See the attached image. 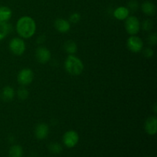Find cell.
<instances>
[{
  "label": "cell",
  "instance_id": "6da1fadb",
  "mask_svg": "<svg viewBox=\"0 0 157 157\" xmlns=\"http://www.w3.org/2000/svg\"><path fill=\"white\" fill-rule=\"evenodd\" d=\"M16 31L22 38H30L36 32V23L30 16H22L16 23Z\"/></svg>",
  "mask_w": 157,
  "mask_h": 157
},
{
  "label": "cell",
  "instance_id": "7a4b0ae2",
  "mask_svg": "<svg viewBox=\"0 0 157 157\" xmlns=\"http://www.w3.org/2000/svg\"><path fill=\"white\" fill-rule=\"evenodd\" d=\"M84 64L81 60L74 55H69L64 61V68L71 75H80L84 71Z\"/></svg>",
  "mask_w": 157,
  "mask_h": 157
},
{
  "label": "cell",
  "instance_id": "3957f363",
  "mask_svg": "<svg viewBox=\"0 0 157 157\" xmlns=\"http://www.w3.org/2000/svg\"><path fill=\"white\" fill-rule=\"evenodd\" d=\"M124 26L127 33L130 35H136L140 30V22L136 16H128L125 19Z\"/></svg>",
  "mask_w": 157,
  "mask_h": 157
},
{
  "label": "cell",
  "instance_id": "277c9868",
  "mask_svg": "<svg viewBox=\"0 0 157 157\" xmlns=\"http://www.w3.org/2000/svg\"><path fill=\"white\" fill-rule=\"evenodd\" d=\"M9 47L12 53L16 56L22 55L26 48L25 43L20 38H12L9 42Z\"/></svg>",
  "mask_w": 157,
  "mask_h": 157
},
{
  "label": "cell",
  "instance_id": "5b68a950",
  "mask_svg": "<svg viewBox=\"0 0 157 157\" xmlns=\"http://www.w3.org/2000/svg\"><path fill=\"white\" fill-rule=\"evenodd\" d=\"M127 47L133 53H139L144 48V41L136 35H131L127 41Z\"/></svg>",
  "mask_w": 157,
  "mask_h": 157
},
{
  "label": "cell",
  "instance_id": "8992f818",
  "mask_svg": "<svg viewBox=\"0 0 157 157\" xmlns=\"http://www.w3.org/2000/svg\"><path fill=\"white\" fill-rule=\"evenodd\" d=\"M63 143L67 148H73L79 141V135L75 130H68L63 135Z\"/></svg>",
  "mask_w": 157,
  "mask_h": 157
},
{
  "label": "cell",
  "instance_id": "52a82bcc",
  "mask_svg": "<svg viewBox=\"0 0 157 157\" xmlns=\"http://www.w3.org/2000/svg\"><path fill=\"white\" fill-rule=\"evenodd\" d=\"M34 73L30 68H24L18 73L17 80L21 86L29 85L33 81Z\"/></svg>",
  "mask_w": 157,
  "mask_h": 157
},
{
  "label": "cell",
  "instance_id": "ba28073f",
  "mask_svg": "<svg viewBox=\"0 0 157 157\" xmlns=\"http://www.w3.org/2000/svg\"><path fill=\"white\" fill-rule=\"evenodd\" d=\"M52 57L51 52L46 47L40 46L35 51V58L41 64H46L48 62Z\"/></svg>",
  "mask_w": 157,
  "mask_h": 157
},
{
  "label": "cell",
  "instance_id": "9c48e42d",
  "mask_svg": "<svg viewBox=\"0 0 157 157\" xmlns=\"http://www.w3.org/2000/svg\"><path fill=\"white\" fill-rule=\"evenodd\" d=\"M49 133V127L46 124L41 123L38 124L36 126L35 130V137L38 140H44L48 136Z\"/></svg>",
  "mask_w": 157,
  "mask_h": 157
},
{
  "label": "cell",
  "instance_id": "30bf717a",
  "mask_svg": "<svg viewBox=\"0 0 157 157\" xmlns=\"http://www.w3.org/2000/svg\"><path fill=\"white\" fill-rule=\"evenodd\" d=\"M157 119L155 116L150 117L147 119L145 122V130L149 135L153 136L156 133L157 131Z\"/></svg>",
  "mask_w": 157,
  "mask_h": 157
},
{
  "label": "cell",
  "instance_id": "8fae6325",
  "mask_svg": "<svg viewBox=\"0 0 157 157\" xmlns=\"http://www.w3.org/2000/svg\"><path fill=\"white\" fill-rule=\"evenodd\" d=\"M54 25L56 30L61 33H67L71 29V23L64 18H57Z\"/></svg>",
  "mask_w": 157,
  "mask_h": 157
},
{
  "label": "cell",
  "instance_id": "7c38bea8",
  "mask_svg": "<svg viewBox=\"0 0 157 157\" xmlns=\"http://www.w3.org/2000/svg\"><path fill=\"white\" fill-rule=\"evenodd\" d=\"M141 9H142V12L148 16H153L156 14V6L154 3L150 1L144 2L141 6Z\"/></svg>",
  "mask_w": 157,
  "mask_h": 157
},
{
  "label": "cell",
  "instance_id": "4fadbf2b",
  "mask_svg": "<svg viewBox=\"0 0 157 157\" xmlns=\"http://www.w3.org/2000/svg\"><path fill=\"white\" fill-rule=\"evenodd\" d=\"M130 15V11L125 6H120L117 7L113 12V15L114 18L117 20H125Z\"/></svg>",
  "mask_w": 157,
  "mask_h": 157
},
{
  "label": "cell",
  "instance_id": "5bb4252c",
  "mask_svg": "<svg viewBox=\"0 0 157 157\" xmlns=\"http://www.w3.org/2000/svg\"><path fill=\"white\" fill-rule=\"evenodd\" d=\"M15 94V92L13 87H10V86H6L2 90L1 98L2 99V101H6V102H9V101H11L13 99Z\"/></svg>",
  "mask_w": 157,
  "mask_h": 157
},
{
  "label": "cell",
  "instance_id": "9a60e30c",
  "mask_svg": "<svg viewBox=\"0 0 157 157\" xmlns=\"http://www.w3.org/2000/svg\"><path fill=\"white\" fill-rule=\"evenodd\" d=\"M12 12L10 8L7 6H1L0 7V21L7 22L12 18Z\"/></svg>",
  "mask_w": 157,
  "mask_h": 157
},
{
  "label": "cell",
  "instance_id": "2e32d148",
  "mask_svg": "<svg viewBox=\"0 0 157 157\" xmlns=\"http://www.w3.org/2000/svg\"><path fill=\"white\" fill-rule=\"evenodd\" d=\"M64 49L69 55H75L78 52V45L72 40H68L64 44Z\"/></svg>",
  "mask_w": 157,
  "mask_h": 157
},
{
  "label": "cell",
  "instance_id": "e0dca14e",
  "mask_svg": "<svg viewBox=\"0 0 157 157\" xmlns=\"http://www.w3.org/2000/svg\"><path fill=\"white\" fill-rule=\"evenodd\" d=\"M11 31V25L6 21H0V41L4 39Z\"/></svg>",
  "mask_w": 157,
  "mask_h": 157
},
{
  "label": "cell",
  "instance_id": "ac0fdd59",
  "mask_svg": "<svg viewBox=\"0 0 157 157\" xmlns=\"http://www.w3.org/2000/svg\"><path fill=\"white\" fill-rule=\"evenodd\" d=\"M9 157H22L23 149L19 145H14L9 150Z\"/></svg>",
  "mask_w": 157,
  "mask_h": 157
},
{
  "label": "cell",
  "instance_id": "d6986e66",
  "mask_svg": "<svg viewBox=\"0 0 157 157\" xmlns=\"http://www.w3.org/2000/svg\"><path fill=\"white\" fill-rule=\"evenodd\" d=\"M48 150L53 154H59L62 152V147L57 142L51 143L48 146Z\"/></svg>",
  "mask_w": 157,
  "mask_h": 157
},
{
  "label": "cell",
  "instance_id": "ffe728a7",
  "mask_svg": "<svg viewBox=\"0 0 157 157\" xmlns=\"http://www.w3.org/2000/svg\"><path fill=\"white\" fill-rule=\"evenodd\" d=\"M29 92L27 89L25 87V86H21V87L18 89L17 90V96L21 101H24V100H26L28 98H29Z\"/></svg>",
  "mask_w": 157,
  "mask_h": 157
},
{
  "label": "cell",
  "instance_id": "44dd1931",
  "mask_svg": "<svg viewBox=\"0 0 157 157\" xmlns=\"http://www.w3.org/2000/svg\"><path fill=\"white\" fill-rule=\"evenodd\" d=\"M140 27L145 32H150L153 28V21L151 19L144 20L142 24H140Z\"/></svg>",
  "mask_w": 157,
  "mask_h": 157
},
{
  "label": "cell",
  "instance_id": "7402d4cb",
  "mask_svg": "<svg viewBox=\"0 0 157 157\" xmlns=\"http://www.w3.org/2000/svg\"><path fill=\"white\" fill-rule=\"evenodd\" d=\"M81 20V15L78 12H74L69 17V22L73 23V24H77Z\"/></svg>",
  "mask_w": 157,
  "mask_h": 157
},
{
  "label": "cell",
  "instance_id": "603a6c76",
  "mask_svg": "<svg viewBox=\"0 0 157 157\" xmlns=\"http://www.w3.org/2000/svg\"><path fill=\"white\" fill-rule=\"evenodd\" d=\"M139 8V3L136 0H130L128 2V6L127 9L129 11H132V12H136Z\"/></svg>",
  "mask_w": 157,
  "mask_h": 157
},
{
  "label": "cell",
  "instance_id": "cb8c5ba5",
  "mask_svg": "<svg viewBox=\"0 0 157 157\" xmlns=\"http://www.w3.org/2000/svg\"><path fill=\"white\" fill-rule=\"evenodd\" d=\"M148 43L150 45H156L157 43V35L156 33H151L147 38Z\"/></svg>",
  "mask_w": 157,
  "mask_h": 157
},
{
  "label": "cell",
  "instance_id": "d4e9b609",
  "mask_svg": "<svg viewBox=\"0 0 157 157\" xmlns=\"http://www.w3.org/2000/svg\"><path fill=\"white\" fill-rule=\"evenodd\" d=\"M154 55V52H153V48H147L144 49V55L146 57V58H152Z\"/></svg>",
  "mask_w": 157,
  "mask_h": 157
},
{
  "label": "cell",
  "instance_id": "484cf974",
  "mask_svg": "<svg viewBox=\"0 0 157 157\" xmlns=\"http://www.w3.org/2000/svg\"><path fill=\"white\" fill-rule=\"evenodd\" d=\"M45 39L46 38L44 35H41V36L38 37V39H37V43H38V44H41V43L44 42V41H45Z\"/></svg>",
  "mask_w": 157,
  "mask_h": 157
}]
</instances>
